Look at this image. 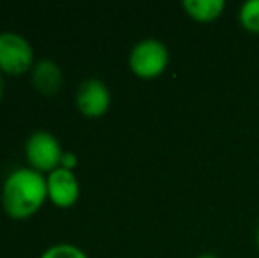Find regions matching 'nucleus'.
I'll list each match as a JSON object with an SVG mask.
<instances>
[{
  "label": "nucleus",
  "mask_w": 259,
  "mask_h": 258,
  "mask_svg": "<svg viewBox=\"0 0 259 258\" xmlns=\"http://www.w3.org/2000/svg\"><path fill=\"white\" fill-rule=\"evenodd\" d=\"M2 94H4V82H2V76H0V99H2Z\"/></svg>",
  "instance_id": "f8f14e48"
},
{
  "label": "nucleus",
  "mask_w": 259,
  "mask_h": 258,
  "mask_svg": "<svg viewBox=\"0 0 259 258\" xmlns=\"http://www.w3.org/2000/svg\"><path fill=\"white\" fill-rule=\"evenodd\" d=\"M198 258H217L215 255H201V256H198Z\"/></svg>",
  "instance_id": "ddd939ff"
},
{
  "label": "nucleus",
  "mask_w": 259,
  "mask_h": 258,
  "mask_svg": "<svg viewBox=\"0 0 259 258\" xmlns=\"http://www.w3.org/2000/svg\"><path fill=\"white\" fill-rule=\"evenodd\" d=\"M39 258H89V256L78 246L69 244V242H58V244H53L48 249H45Z\"/></svg>",
  "instance_id": "1a4fd4ad"
},
{
  "label": "nucleus",
  "mask_w": 259,
  "mask_h": 258,
  "mask_svg": "<svg viewBox=\"0 0 259 258\" xmlns=\"http://www.w3.org/2000/svg\"><path fill=\"white\" fill-rule=\"evenodd\" d=\"M32 83L42 94H55L64 83L62 67L52 59H41L32 67Z\"/></svg>",
  "instance_id": "0eeeda50"
},
{
  "label": "nucleus",
  "mask_w": 259,
  "mask_h": 258,
  "mask_svg": "<svg viewBox=\"0 0 259 258\" xmlns=\"http://www.w3.org/2000/svg\"><path fill=\"white\" fill-rule=\"evenodd\" d=\"M48 182V198L58 207H71L79 198V182L74 172L58 166L46 177Z\"/></svg>",
  "instance_id": "423d86ee"
},
{
  "label": "nucleus",
  "mask_w": 259,
  "mask_h": 258,
  "mask_svg": "<svg viewBox=\"0 0 259 258\" xmlns=\"http://www.w3.org/2000/svg\"><path fill=\"white\" fill-rule=\"evenodd\" d=\"M34 67V50L23 35L16 32L0 34V71L7 75H23Z\"/></svg>",
  "instance_id": "7ed1b4c3"
},
{
  "label": "nucleus",
  "mask_w": 259,
  "mask_h": 258,
  "mask_svg": "<svg viewBox=\"0 0 259 258\" xmlns=\"http://www.w3.org/2000/svg\"><path fill=\"white\" fill-rule=\"evenodd\" d=\"M257 246H259V227H257Z\"/></svg>",
  "instance_id": "4468645a"
},
{
  "label": "nucleus",
  "mask_w": 259,
  "mask_h": 258,
  "mask_svg": "<svg viewBox=\"0 0 259 258\" xmlns=\"http://www.w3.org/2000/svg\"><path fill=\"white\" fill-rule=\"evenodd\" d=\"M76 165H78V158H76L74 152L67 151V152H64V154H62L60 166H64V168H67V170H72Z\"/></svg>",
  "instance_id": "9b49d317"
},
{
  "label": "nucleus",
  "mask_w": 259,
  "mask_h": 258,
  "mask_svg": "<svg viewBox=\"0 0 259 258\" xmlns=\"http://www.w3.org/2000/svg\"><path fill=\"white\" fill-rule=\"evenodd\" d=\"M111 104L108 85L99 78H89L76 90V106L85 117H101Z\"/></svg>",
  "instance_id": "39448f33"
},
{
  "label": "nucleus",
  "mask_w": 259,
  "mask_h": 258,
  "mask_svg": "<svg viewBox=\"0 0 259 258\" xmlns=\"http://www.w3.org/2000/svg\"><path fill=\"white\" fill-rule=\"evenodd\" d=\"M62 154L64 151L60 147V141L50 131H34L25 141V156L32 168L39 170V172L50 173L55 168H58Z\"/></svg>",
  "instance_id": "f03ea898"
},
{
  "label": "nucleus",
  "mask_w": 259,
  "mask_h": 258,
  "mask_svg": "<svg viewBox=\"0 0 259 258\" xmlns=\"http://www.w3.org/2000/svg\"><path fill=\"white\" fill-rule=\"evenodd\" d=\"M167 62L169 53L159 39H143L134 46L129 55L131 69L141 78H155L162 75Z\"/></svg>",
  "instance_id": "20e7f679"
},
{
  "label": "nucleus",
  "mask_w": 259,
  "mask_h": 258,
  "mask_svg": "<svg viewBox=\"0 0 259 258\" xmlns=\"http://www.w3.org/2000/svg\"><path fill=\"white\" fill-rule=\"evenodd\" d=\"M48 198V182L42 172L32 166H18L6 177L2 205L11 217L25 219L35 214Z\"/></svg>",
  "instance_id": "f257e3e1"
},
{
  "label": "nucleus",
  "mask_w": 259,
  "mask_h": 258,
  "mask_svg": "<svg viewBox=\"0 0 259 258\" xmlns=\"http://www.w3.org/2000/svg\"><path fill=\"white\" fill-rule=\"evenodd\" d=\"M184 9L198 21H211L222 13L224 0H185Z\"/></svg>",
  "instance_id": "6e6552de"
},
{
  "label": "nucleus",
  "mask_w": 259,
  "mask_h": 258,
  "mask_svg": "<svg viewBox=\"0 0 259 258\" xmlns=\"http://www.w3.org/2000/svg\"><path fill=\"white\" fill-rule=\"evenodd\" d=\"M240 21L250 32L259 34V0H249L240 9Z\"/></svg>",
  "instance_id": "9d476101"
}]
</instances>
